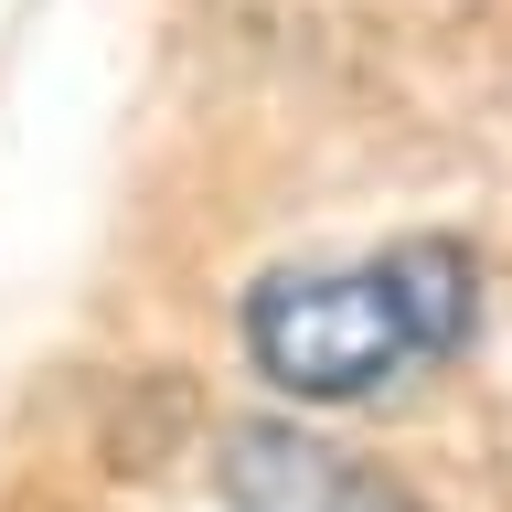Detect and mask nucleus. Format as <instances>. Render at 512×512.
<instances>
[{"label": "nucleus", "instance_id": "nucleus-1", "mask_svg": "<svg viewBox=\"0 0 512 512\" xmlns=\"http://www.w3.org/2000/svg\"><path fill=\"white\" fill-rule=\"evenodd\" d=\"M480 331V246L395 235L352 267H267L235 299V342L288 406H374Z\"/></svg>", "mask_w": 512, "mask_h": 512}, {"label": "nucleus", "instance_id": "nucleus-2", "mask_svg": "<svg viewBox=\"0 0 512 512\" xmlns=\"http://www.w3.org/2000/svg\"><path fill=\"white\" fill-rule=\"evenodd\" d=\"M214 491L224 512H427L384 459L320 438L299 416H235L214 438Z\"/></svg>", "mask_w": 512, "mask_h": 512}]
</instances>
